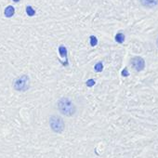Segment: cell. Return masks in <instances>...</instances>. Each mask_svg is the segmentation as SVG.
<instances>
[{"label": "cell", "instance_id": "cell-14", "mask_svg": "<svg viewBox=\"0 0 158 158\" xmlns=\"http://www.w3.org/2000/svg\"><path fill=\"white\" fill-rule=\"evenodd\" d=\"M12 1H14L15 3H18V2H20V0H12Z\"/></svg>", "mask_w": 158, "mask_h": 158}, {"label": "cell", "instance_id": "cell-12", "mask_svg": "<svg viewBox=\"0 0 158 158\" xmlns=\"http://www.w3.org/2000/svg\"><path fill=\"white\" fill-rule=\"evenodd\" d=\"M94 85H95V80L94 79L87 80V87H93Z\"/></svg>", "mask_w": 158, "mask_h": 158}, {"label": "cell", "instance_id": "cell-11", "mask_svg": "<svg viewBox=\"0 0 158 158\" xmlns=\"http://www.w3.org/2000/svg\"><path fill=\"white\" fill-rule=\"evenodd\" d=\"M97 44H98V39L96 38V36H90V45H91L92 46H95Z\"/></svg>", "mask_w": 158, "mask_h": 158}, {"label": "cell", "instance_id": "cell-13", "mask_svg": "<svg viewBox=\"0 0 158 158\" xmlns=\"http://www.w3.org/2000/svg\"><path fill=\"white\" fill-rule=\"evenodd\" d=\"M122 75L123 76H128V72H127V69H124L122 71Z\"/></svg>", "mask_w": 158, "mask_h": 158}, {"label": "cell", "instance_id": "cell-3", "mask_svg": "<svg viewBox=\"0 0 158 158\" xmlns=\"http://www.w3.org/2000/svg\"><path fill=\"white\" fill-rule=\"evenodd\" d=\"M29 87H30V79L26 74L21 75L14 83V89L17 91L24 92L29 89Z\"/></svg>", "mask_w": 158, "mask_h": 158}, {"label": "cell", "instance_id": "cell-15", "mask_svg": "<svg viewBox=\"0 0 158 158\" xmlns=\"http://www.w3.org/2000/svg\"><path fill=\"white\" fill-rule=\"evenodd\" d=\"M156 45H157V46H158V37H157V40H156Z\"/></svg>", "mask_w": 158, "mask_h": 158}, {"label": "cell", "instance_id": "cell-2", "mask_svg": "<svg viewBox=\"0 0 158 158\" xmlns=\"http://www.w3.org/2000/svg\"><path fill=\"white\" fill-rule=\"evenodd\" d=\"M49 126L53 132L61 134L63 132L64 128H65V123H64L63 119L61 118L60 116L52 115L49 118Z\"/></svg>", "mask_w": 158, "mask_h": 158}, {"label": "cell", "instance_id": "cell-4", "mask_svg": "<svg viewBox=\"0 0 158 158\" xmlns=\"http://www.w3.org/2000/svg\"><path fill=\"white\" fill-rule=\"evenodd\" d=\"M131 64H132V66L135 68L136 71L140 72V71H142L145 67V61L142 57L136 56V57H133L131 59Z\"/></svg>", "mask_w": 158, "mask_h": 158}, {"label": "cell", "instance_id": "cell-1", "mask_svg": "<svg viewBox=\"0 0 158 158\" xmlns=\"http://www.w3.org/2000/svg\"><path fill=\"white\" fill-rule=\"evenodd\" d=\"M57 106L60 113L65 116H73L75 114V112H76V108H75L74 104L68 98L60 99L58 101Z\"/></svg>", "mask_w": 158, "mask_h": 158}, {"label": "cell", "instance_id": "cell-10", "mask_svg": "<svg viewBox=\"0 0 158 158\" xmlns=\"http://www.w3.org/2000/svg\"><path fill=\"white\" fill-rule=\"evenodd\" d=\"M95 71L96 72H102V70H103V64H102V62H98V63H96V65H95Z\"/></svg>", "mask_w": 158, "mask_h": 158}, {"label": "cell", "instance_id": "cell-6", "mask_svg": "<svg viewBox=\"0 0 158 158\" xmlns=\"http://www.w3.org/2000/svg\"><path fill=\"white\" fill-rule=\"evenodd\" d=\"M15 14V8L13 6H8L4 10V15L6 18H11Z\"/></svg>", "mask_w": 158, "mask_h": 158}, {"label": "cell", "instance_id": "cell-8", "mask_svg": "<svg viewBox=\"0 0 158 158\" xmlns=\"http://www.w3.org/2000/svg\"><path fill=\"white\" fill-rule=\"evenodd\" d=\"M115 41L119 44H122L125 41V34L123 33H118L115 36Z\"/></svg>", "mask_w": 158, "mask_h": 158}, {"label": "cell", "instance_id": "cell-7", "mask_svg": "<svg viewBox=\"0 0 158 158\" xmlns=\"http://www.w3.org/2000/svg\"><path fill=\"white\" fill-rule=\"evenodd\" d=\"M59 52H60V55L61 57L65 58V61H66V65L68 64V59H67V49L64 46H61L59 48Z\"/></svg>", "mask_w": 158, "mask_h": 158}, {"label": "cell", "instance_id": "cell-9", "mask_svg": "<svg viewBox=\"0 0 158 158\" xmlns=\"http://www.w3.org/2000/svg\"><path fill=\"white\" fill-rule=\"evenodd\" d=\"M25 11H26V14L29 16V17H33L36 15V10H34L31 6H27L26 9H25Z\"/></svg>", "mask_w": 158, "mask_h": 158}, {"label": "cell", "instance_id": "cell-5", "mask_svg": "<svg viewBox=\"0 0 158 158\" xmlns=\"http://www.w3.org/2000/svg\"><path fill=\"white\" fill-rule=\"evenodd\" d=\"M139 2L144 8L147 9L155 8L158 5V0H139Z\"/></svg>", "mask_w": 158, "mask_h": 158}]
</instances>
